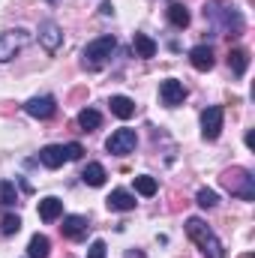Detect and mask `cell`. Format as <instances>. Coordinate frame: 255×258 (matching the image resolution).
Here are the masks:
<instances>
[{
  "label": "cell",
  "instance_id": "cell-1",
  "mask_svg": "<svg viewBox=\"0 0 255 258\" xmlns=\"http://www.w3.org/2000/svg\"><path fill=\"white\" fill-rule=\"evenodd\" d=\"M204 21H207L216 33H222V36H240V33H243V18H240V12H237L231 3H225V0H207V6H204Z\"/></svg>",
  "mask_w": 255,
  "mask_h": 258
},
{
  "label": "cell",
  "instance_id": "cell-2",
  "mask_svg": "<svg viewBox=\"0 0 255 258\" xmlns=\"http://www.w3.org/2000/svg\"><path fill=\"white\" fill-rule=\"evenodd\" d=\"M186 234H189V240L201 249V255L204 258H225V249H222V243H219V237L198 219V216H189L186 219Z\"/></svg>",
  "mask_w": 255,
  "mask_h": 258
},
{
  "label": "cell",
  "instance_id": "cell-3",
  "mask_svg": "<svg viewBox=\"0 0 255 258\" xmlns=\"http://www.w3.org/2000/svg\"><path fill=\"white\" fill-rule=\"evenodd\" d=\"M219 183H222L231 195L243 198V201H255V177H252V171H246V168H240V165L225 168V171L219 174Z\"/></svg>",
  "mask_w": 255,
  "mask_h": 258
},
{
  "label": "cell",
  "instance_id": "cell-4",
  "mask_svg": "<svg viewBox=\"0 0 255 258\" xmlns=\"http://www.w3.org/2000/svg\"><path fill=\"white\" fill-rule=\"evenodd\" d=\"M117 48V39L108 33V36H99V39H93V42H87V48L81 51V66L87 69V72H99L102 66L108 63V57H111V51Z\"/></svg>",
  "mask_w": 255,
  "mask_h": 258
},
{
  "label": "cell",
  "instance_id": "cell-5",
  "mask_svg": "<svg viewBox=\"0 0 255 258\" xmlns=\"http://www.w3.org/2000/svg\"><path fill=\"white\" fill-rule=\"evenodd\" d=\"M81 153H84V147L78 141H72V144H48V147L39 150V162L45 168H60L63 162L81 159Z\"/></svg>",
  "mask_w": 255,
  "mask_h": 258
},
{
  "label": "cell",
  "instance_id": "cell-6",
  "mask_svg": "<svg viewBox=\"0 0 255 258\" xmlns=\"http://www.w3.org/2000/svg\"><path fill=\"white\" fill-rule=\"evenodd\" d=\"M27 45V30H6V33H0V63H9V60H15V54L21 51Z\"/></svg>",
  "mask_w": 255,
  "mask_h": 258
},
{
  "label": "cell",
  "instance_id": "cell-7",
  "mask_svg": "<svg viewBox=\"0 0 255 258\" xmlns=\"http://www.w3.org/2000/svg\"><path fill=\"white\" fill-rule=\"evenodd\" d=\"M135 144H138L135 129H117V132H111V138L105 141V150H108L111 156H126V153L135 150Z\"/></svg>",
  "mask_w": 255,
  "mask_h": 258
},
{
  "label": "cell",
  "instance_id": "cell-8",
  "mask_svg": "<svg viewBox=\"0 0 255 258\" xmlns=\"http://www.w3.org/2000/svg\"><path fill=\"white\" fill-rule=\"evenodd\" d=\"M222 117H225V108L222 105H210L201 111V135L207 141H216L219 132H222Z\"/></svg>",
  "mask_w": 255,
  "mask_h": 258
},
{
  "label": "cell",
  "instance_id": "cell-9",
  "mask_svg": "<svg viewBox=\"0 0 255 258\" xmlns=\"http://www.w3.org/2000/svg\"><path fill=\"white\" fill-rule=\"evenodd\" d=\"M24 111H27L30 117H36V120H48V117H54V111H57V99H54V96H33V99L24 102Z\"/></svg>",
  "mask_w": 255,
  "mask_h": 258
},
{
  "label": "cell",
  "instance_id": "cell-10",
  "mask_svg": "<svg viewBox=\"0 0 255 258\" xmlns=\"http://www.w3.org/2000/svg\"><path fill=\"white\" fill-rule=\"evenodd\" d=\"M159 99H162V105H168V108L180 105V102L186 99V87H183V81H177V78L162 81V84H159Z\"/></svg>",
  "mask_w": 255,
  "mask_h": 258
},
{
  "label": "cell",
  "instance_id": "cell-11",
  "mask_svg": "<svg viewBox=\"0 0 255 258\" xmlns=\"http://www.w3.org/2000/svg\"><path fill=\"white\" fill-rule=\"evenodd\" d=\"M60 42H63V30H60L54 21H42V24H39V45H42L48 54H54V51L60 48Z\"/></svg>",
  "mask_w": 255,
  "mask_h": 258
},
{
  "label": "cell",
  "instance_id": "cell-12",
  "mask_svg": "<svg viewBox=\"0 0 255 258\" xmlns=\"http://www.w3.org/2000/svg\"><path fill=\"white\" fill-rule=\"evenodd\" d=\"M90 231V222L87 216H63V225H60V234L66 240H84Z\"/></svg>",
  "mask_w": 255,
  "mask_h": 258
},
{
  "label": "cell",
  "instance_id": "cell-13",
  "mask_svg": "<svg viewBox=\"0 0 255 258\" xmlns=\"http://www.w3.org/2000/svg\"><path fill=\"white\" fill-rule=\"evenodd\" d=\"M189 60H192V66H195L198 72H207V69H213V63H216L210 45H195V48L189 51Z\"/></svg>",
  "mask_w": 255,
  "mask_h": 258
},
{
  "label": "cell",
  "instance_id": "cell-14",
  "mask_svg": "<svg viewBox=\"0 0 255 258\" xmlns=\"http://www.w3.org/2000/svg\"><path fill=\"white\" fill-rule=\"evenodd\" d=\"M60 216H63V201H60V198L48 195V198L39 201V219H42V222H54V219H60Z\"/></svg>",
  "mask_w": 255,
  "mask_h": 258
},
{
  "label": "cell",
  "instance_id": "cell-15",
  "mask_svg": "<svg viewBox=\"0 0 255 258\" xmlns=\"http://www.w3.org/2000/svg\"><path fill=\"white\" fill-rule=\"evenodd\" d=\"M105 204H108V210H120V213H126V210H135V195L126 192V189H114V192L105 198Z\"/></svg>",
  "mask_w": 255,
  "mask_h": 258
},
{
  "label": "cell",
  "instance_id": "cell-16",
  "mask_svg": "<svg viewBox=\"0 0 255 258\" xmlns=\"http://www.w3.org/2000/svg\"><path fill=\"white\" fill-rule=\"evenodd\" d=\"M132 51H135V57H156V42L147 36V33H135L132 36Z\"/></svg>",
  "mask_w": 255,
  "mask_h": 258
},
{
  "label": "cell",
  "instance_id": "cell-17",
  "mask_svg": "<svg viewBox=\"0 0 255 258\" xmlns=\"http://www.w3.org/2000/svg\"><path fill=\"white\" fill-rule=\"evenodd\" d=\"M228 66H231V72L240 78V75H246V69H249V51L246 48H231L228 51Z\"/></svg>",
  "mask_w": 255,
  "mask_h": 258
},
{
  "label": "cell",
  "instance_id": "cell-18",
  "mask_svg": "<svg viewBox=\"0 0 255 258\" xmlns=\"http://www.w3.org/2000/svg\"><path fill=\"white\" fill-rule=\"evenodd\" d=\"M108 105H111V114L120 117V120H129V117L135 114V102H132L129 96H111Z\"/></svg>",
  "mask_w": 255,
  "mask_h": 258
},
{
  "label": "cell",
  "instance_id": "cell-19",
  "mask_svg": "<svg viewBox=\"0 0 255 258\" xmlns=\"http://www.w3.org/2000/svg\"><path fill=\"white\" fill-rule=\"evenodd\" d=\"M48 252H51V240L45 234H33L27 243V258H48Z\"/></svg>",
  "mask_w": 255,
  "mask_h": 258
},
{
  "label": "cell",
  "instance_id": "cell-20",
  "mask_svg": "<svg viewBox=\"0 0 255 258\" xmlns=\"http://www.w3.org/2000/svg\"><path fill=\"white\" fill-rule=\"evenodd\" d=\"M165 15H168V21H171V27H177V30H183V27H189V9H186L183 3H171Z\"/></svg>",
  "mask_w": 255,
  "mask_h": 258
},
{
  "label": "cell",
  "instance_id": "cell-21",
  "mask_svg": "<svg viewBox=\"0 0 255 258\" xmlns=\"http://www.w3.org/2000/svg\"><path fill=\"white\" fill-rule=\"evenodd\" d=\"M105 177H108V174H105V168H102L99 162H87V168L81 171V180H84L87 186H102Z\"/></svg>",
  "mask_w": 255,
  "mask_h": 258
},
{
  "label": "cell",
  "instance_id": "cell-22",
  "mask_svg": "<svg viewBox=\"0 0 255 258\" xmlns=\"http://www.w3.org/2000/svg\"><path fill=\"white\" fill-rule=\"evenodd\" d=\"M78 126L84 132H93V129L102 126V114L93 111V108H84V111H78Z\"/></svg>",
  "mask_w": 255,
  "mask_h": 258
},
{
  "label": "cell",
  "instance_id": "cell-23",
  "mask_svg": "<svg viewBox=\"0 0 255 258\" xmlns=\"http://www.w3.org/2000/svg\"><path fill=\"white\" fill-rule=\"evenodd\" d=\"M15 201H18L15 183H12V180H0V207H12Z\"/></svg>",
  "mask_w": 255,
  "mask_h": 258
},
{
  "label": "cell",
  "instance_id": "cell-24",
  "mask_svg": "<svg viewBox=\"0 0 255 258\" xmlns=\"http://www.w3.org/2000/svg\"><path fill=\"white\" fill-rule=\"evenodd\" d=\"M156 180L153 177H147V174H141V177H135V192L144 195V198H150V195H156Z\"/></svg>",
  "mask_w": 255,
  "mask_h": 258
},
{
  "label": "cell",
  "instance_id": "cell-25",
  "mask_svg": "<svg viewBox=\"0 0 255 258\" xmlns=\"http://www.w3.org/2000/svg\"><path fill=\"white\" fill-rule=\"evenodd\" d=\"M18 228H21V219L15 216V213H6L3 219H0V234H18Z\"/></svg>",
  "mask_w": 255,
  "mask_h": 258
},
{
  "label": "cell",
  "instance_id": "cell-26",
  "mask_svg": "<svg viewBox=\"0 0 255 258\" xmlns=\"http://www.w3.org/2000/svg\"><path fill=\"white\" fill-rule=\"evenodd\" d=\"M195 201H198V204H201L204 210H210V207H216V204H219V195L213 192V189H198Z\"/></svg>",
  "mask_w": 255,
  "mask_h": 258
},
{
  "label": "cell",
  "instance_id": "cell-27",
  "mask_svg": "<svg viewBox=\"0 0 255 258\" xmlns=\"http://www.w3.org/2000/svg\"><path fill=\"white\" fill-rule=\"evenodd\" d=\"M105 249H108V246H105V240H93V243H90V252H87V258H105Z\"/></svg>",
  "mask_w": 255,
  "mask_h": 258
},
{
  "label": "cell",
  "instance_id": "cell-28",
  "mask_svg": "<svg viewBox=\"0 0 255 258\" xmlns=\"http://www.w3.org/2000/svg\"><path fill=\"white\" fill-rule=\"evenodd\" d=\"M99 15H105V18L114 15V6H111V3H102V6H99Z\"/></svg>",
  "mask_w": 255,
  "mask_h": 258
},
{
  "label": "cell",
  "instance_id": "cell-29",
  "mask_svg": "<svg viewBox=\"0 0 255 258\" xmlns=\"http://www.w3.org/2000/svg\"><path fill=\"white\" fill-rule=\"evenodd\" d=\"M246 147H249V150H252V147H255V132H252V129L246 132Z\"/></svg>",
  "mask_w": 255,
  "mask_h": 258
},
{
  "label": "cell",
  "instance_id": "cell-30",
  "mask_svg": "<svg viewBox=\"0 0 255 258\" xmlns=\"http://www.w3.org/2000/svg\"><path fill=\"white\" fill-rule=\"evenodd\" d=\"M81 96H84V87H78V90H72V102H78Z\"/></svg>",
  "mask_w": 255,
  "mask_h": 258
},
{
  "label": "cell",
  "instance_id": "cell-31",
  "mask_svg": "<svg viewBox=\"0 0 255 258\" xmlns=\"http://www.w3.org/2000/svg\"><path fill=\"white\" fill-rule=\"evenodd\" d=\"M126 258H144V252H141V249H129Z\"/></svg>",
  "mask_w": 255,
  "mask_h": 258
},
{
  "label": "cell",
  "instance_id": "cell-32",
  "mask_svg": "<svg viewBox=\"0 0 255 258\" xmlns=\"http://www.w3.org/2000/svg\"><path fill=\"white\" fill-rule=\"evenodd\" d=\"M243 258H255V255H252V252H246V255H243Z\"/></svg>",
  "mask_w": 255,
  "mask_h": 258
},
{
  "label": "cell",
  "instance_id": "cell-33",
  "mask_svg": "<svg viewBox=\"0 0 255 258\" xmlns=\"http://www.w3.org/2000/svg\"><path fill=\"white\" fill-rule=\"evenodd\" d=\"M45 3H60V0H45Z\"/></svg>",
  "mask_w": 255,
  "mask_h": 258
}]
</instances>
